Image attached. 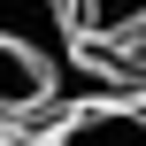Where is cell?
<instances>
[{"label": "cell", "mask_w": 146, "mask_h": 146, "mask_svg": "<svg viewBox=\"0 0 146 146\" xmlns=\"http://www.w3.org/2000/svg\"><path fill=\"white\" fill-rule=\"evenodd\" d=\"M0 38L23 46L54 85L77 77V23H69V0H0Z\"/></svg>", "instance_id": "6da1fadb"}, {"label": "cell", "mask_w": 146, "mask_h": 146, "mask_svg": "<svg viewBox=\"0 0 146 146\" xmlns=\"http://www.w3.org/2000/svg\"><path fill=\"white\" fill-rule=\"evenodd\" d=\"M46 146H146V100H85L54 123Z\"/></svg>", "instance_id": "7a4b0ae2"}, {"label": "cell", "mask_w": 146, "mask_h": 146, "mask_svg": "<svg viewBox=\"0 0 146 146\" xmlns=\"http://www.w3.org/2000/svg\"><path fill=\"white\" fill-rule=\"evenodd\" d=\"M54 100H62V85H54L23 46H8V38H0V123L38 115V108H54Z\"/></svg>", "instance_id": "3957f363"}, {"label": "cell", "mask_w": 146, "mask_h": 146, "mask_svg": "<svg viewBox=\"0 0 146 146\" xmlns=\"http://www.w3.org/2000/svg\"><path fill=\"white\" fill-rule=\"evenodd\" d=\"M69 23H77V46H131L146 38V0H69Z\"/></svg>", "instance_id": "277c9868"}, {"label": "cell", "mask_w": 146, "mask_h": 146, "mask_svg": "<svg viewBox=\"0 0 146 146\" xmlns=\"http://www.w3.org/2000/svg\"><path fill=\"white\" fill-rule=\"evenodd\" d=\"M0 146H23V139H15V131H0Z\"/></svg>", "instance_id": "5b68a950"}]
</instances>
